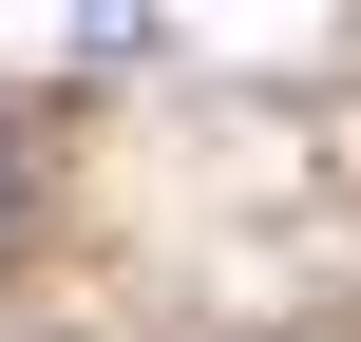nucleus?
I'll use <instances>...</instances> for the list:
<instances>
[{
  "instance_id": "1",
  "label": "nucleus",
  "mask_w": 361,
  "mask_h": 342,
  "mask_svg": "<svg viewBox=\"0 0 361 342\" xmlns=\"http://www.w3.org/2000/svg\"><path fill=\"white\" fill-rule=\"evenodd\" d=\"M0 228H19V152H0Z\"/></svg>"
}]
</instances>
